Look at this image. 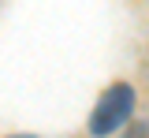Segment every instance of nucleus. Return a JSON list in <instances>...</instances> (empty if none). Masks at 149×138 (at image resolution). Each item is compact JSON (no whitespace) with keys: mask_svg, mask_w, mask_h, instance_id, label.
<instances>
[{"mask_svg":"<svg viewBox=\"0 0 149 138\" xmlns=\"http://www.w3.org/2000/svg\"><path fill=\"white\" fill-rule=\"evenodd\" d=\"M19 138H30V135H19Z\"/></svg>","mask_w":149,"mask_h":138,"instance_id":"obj_2","label":"nucleus"},{"mask_svg":"<svg viewBox=\"0 0 149 138\" xmlns=\"http://www.w3.org/2000/svg\"><path fill=\"white\" fill-rule=\"evenodd\" d=\"M130 108H134V90L127 82H116L112 90H104V97H101V105H97V112L90 119V131L93 135H112L130 116Z\"/></svg>","mask_w":149,"mask_h":138,"instance_id":"obj_1","label":"nucleus"}]
</instances>
